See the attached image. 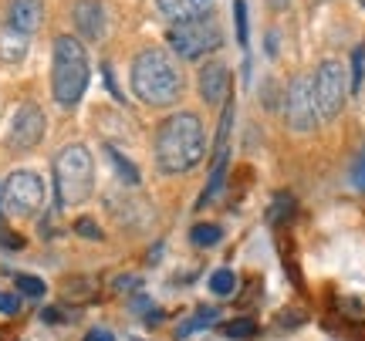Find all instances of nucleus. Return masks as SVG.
Here are the masks:
<instances>
[{"mask_svg":"<svg viewBox=\"0 0 365 341\" xmlns=\"http://www.w3.org/2000/svg\"><path fill=\"white\" fill-rule=\"evenodd\" d=\"M207 152V135H203V122L193 112H176L170 115L156 132V162L163 172L180 176L190 172L203 162Z\"/></svg>","mask_w":365,"mask_h":341,"instance_id":"f257e3e1","label":"nucleus"},{"mask_svg":"<svg viewBox=\"0 0 365 341\" xmlns=\"http://www.w3.org/2000/svg\"><path fill=\"white\" fill-rule=\"evenodd\" d=\"M132 88L139 95V102L145 105H173L182 95V75L180 65L173 61V54L149 48L132 61Z\"/></svg>","mask_w":365,"mask_h":341,"instance_id":"f03ea898","label":"nucleus"},{"mask_svg":"<svg viewBox=\"0 0 365 341\" xmlns=\"http://www.w3.org/2000/svg\"><path fill=\"white\" fill-rule=\"evenodd\" d=\"M88 88V54L78 38L61 34L54 41V68H51V92L58 105H78Z\"/></svg>","mask_w":365,"mask_h":341,"instance_id":"7ed1b4c3","label":"nucleus"},{"mask_svg":"<svg viewBox=\"0 0 365 341\" xmlns=\"http://www.w3.org/2000/svg\"><path fill=\"white\" fill-rule=\"evenodd\" d=\"M54 186L61 206H81L95 186V162L85 145H65L54 159Z\"/></svg>","mask_w":365,"mask_h":341,"instance_id":"20e7f679","label":"nucleus"},{"mask_svg":"<svg viewBox=\"0 0 365 341\" xmlns=\"http://www.w3.org/2000/svg\"><path fill=\"white\" fill-rule=\"evenodd\" d=\"M44 203V183L38 172L17 169L0 183V216H34Z\"/></svg>","mask_w":365,"mask_h":341,"instance_id":"39448f33","label":"nucleus"},{"mask_svg":"<svg viewBox=\"0 0 365 341\" xmlns=\"http://www.w3.org/2000/svg\"><path fill=\"white\" fill-rule=\"evenodd\" d=\"M166 41H170V48L180 54V58L193 61V58H203V54L217 51V48L223 44V34H220V27H217L213 17H200V21L173 24L170 34H166Z\"/></svg>","mask_w":365,"mask_h":341,"instance_id":"423d86ee","label":"nucleus"},{"mask_svg":"<svg viewBox=\"0 0 365 341\" xmlns=\"http://www.w3.org/2000/svg\"><path fill=\"white\" fill-rule=\"evenodd\" d=\"M314 105H318V118H331L341 115L345 108V98H349V78H345V68L339 61H322L318 71H314Z\"/></svg>","mask_w":365,"mask_h":341,"instance_id":"0eeeda50","label":"nucleus"},{"mask_svg":"<svg viewBox=\"0 0 365 341\" xmlns=\"http://www.w3.org/2000/svg\"><path fill=\"white\" fill-rule=\"evenodd\" d=\"M284 118L294 132H312L322 118H318V105H314V85L312 78H294L287 85L284 95Z\"/></svg>","mask_w":365,"mask_h":341,"instance_id":"6e6552de","label":"nucleus"},{"mask_svg":"<svg viewBox=\"0 0 365 341\" xmlns=\"http://www.w3.org/2000/svg\"><path fill=\"white\" fill-rule=\"evenodd\" d=\"M44 129H48V122H44V112L38 105H21L17 108V115L11 122V135H7V145L17 149V152H27V149H34V145L44 139Z\"/></svg>","mask_w":365,"mask_h":341,"instance_id":"1a4fd4ad","label":"nucleus"},{"mask_svg":"<svg viewBox=\"0 0 365 341\" xmlns=\"http://www.w3.org/2000/svg\"><path fill=\"white\" fill-rule=\"evenodd\" d=\"M230 92V71L220 61H207L200 68V95L207 105H220L223 98Z\"/></svg>","mask_w":365,"mask_h":341,"instance_id":"9d476101","label":"nucleus"},{"mask_svg":"<svg viewBox=\"0 0 365 341\" xmlns=\"http://www.w3.org/2000/svg\"><path fill=\"white\" fill-rule=\"evenodd\" d=\"M7 21H11V27L17 34L31 38L41 27V21H44V0H11Z\"/></svg>","mask_w":365,"mask_h":341,"instance_id":"9b49d317","label":"nucleus"},{"mask_svg":"<svg viewBox=\"0 0 365 341\" xmlns=\"http://www.w3.org/2000/svg\"><path fill=\"white\" fill-rule=\"evenodd\" d=\"M71 17H75V27H78L81 38H88V41L105 38V7L98 0H78Z\"/></svg>","mask_w":365,"mask_h":341,"instance_id":"f8f14e48","label":"nucleus"},{"mask_svg":"<svg viewBox=\"0 0 365 341\" xmlns=\"http://www.w3.org/2000/svg\"><path fill=\"white\" fill-rule=\"evenodd\" d=\"M156 7L173 24H182V21H200V17H210L213 11V0H156Z\"/></svg>","mask_w":365,"mask_h":341,"instance_id":"ddd939ff","label":"nucleus"},{"mask_svg":"<svg viewBox=\"0 0 365 341\" xmlns=\"http://www.w3.org/2000/svg\"><path fill=\"white\" fill-rule=\"evenodd\" d=\"M27 54V38L24 34H17L11 24L0 27V58L4 61H21Z\"/></svg>","mask_w":365,"mask_h":341,"instance_id":"4468645a","label":"nucleus"},{"mask_svg":"<svg viewBox=\"0 0 365 341\" xmlns=\"http://www.w3.org/2000/svg\"><path fill=\"white\" fill-rule=\"evenodd\" d=\"M190 240H193V247H217L223 240V230L217 224H200L190 230Z\"/></svg>","mask_w":365,"mask_h":341,"instance_id":"2eb2a0df","label":"nucleus"},{"mask_svg":"<svg viewBox=\"0 0 365 341\" xmlns=\"http://www.w3.org/2000/svg\"><path fill=\"white\" fill-rule=\"evenodd\" d=\"M213 318H217V311H213V308H203V311H196V315L190 318V321H182L180 328H176V335H180V338H186V335H193V331L207 328Z\"/></svg>","mask_w":365,"mask_h":341,"instance_id":"dca6fc26","label":"nucleus"},{"mask_svg":"<svg viewBox=\"0 0 365 341\" xmlns=\"http://www.w3.org/2000/svg\"><path fill=\"white\" fill-rule=\"evenodd\" d=\"M223 331H227V338H234V341H250L257 335V325H254L250 318H234Z\"/></svg>","mask_w":365,"mask_h":341,"instance_id":"f3484780","label":"nucleus"},{"mask_svg":"<svg viewBox=\"0 0 365 341\" xmlns=\"http://www.w3.org/2000/svg\"><path fill=\"white\" fill-rule=\"evenodd\" d=\"M108 156H112V166H115V169H118V176H122L125 183H129V186H135V183H139V172H135V166H132V162H129V159H125V156H122L118 149H112V145H108Z\"/></svg>","mask_w":365,"mask_h":341,"instance_id":"a211bd4d","label":"nucleus"},{"mask_svg":"<svg viewBox=\"0 0 365 341\" xmlns=\"http://www.w3.org/2000/svg\"><path fill=\"white\" fill-rule=\"evenodd\" d=\"M234 288H237L234 271H217V274L210 277V290H213V294H220V298L234 294Z\"/></svg>","mask_w":365,"mask_h":341,"instance_id":"6ab92c4d","label":"nucleus"},{"mask_svg":"<svg viewBox=\"0 0 365 341\" xmlns=\"http://www.w3.org/2000/svg\"><path fill=\"white\" fill-rule=\"evenodd\" d=\"M14 284H17V290H21V294H27V298H44V280H41V277H31V274H17V280H14Z\"/></svg>","mask_w":365,"mask_h":341,"instance_id":"aec40b11","label":"nucleus"},{"mask_svg":"<svg viewBox=\"0 0 365 341\" xmlns=\"http://www.w3.org/2000/svg\"><path fill=\"white\" fill-rule=\"evenodd\" d=\"M362 81H365V48L359 44V48L352 51V81H349V85H352V92L362 88Z\"/></svg>","mask_w":365,"mask_h":341,"instance_id":"412c9836","label":"nucleus"},{"mask_svg":"<svg viewBox=\"0 0 365 341\" xmlns=\"http://www.w3.org/2000/svg\"><path fill=\"white\" fill-rule=\"evenodd\" d=\"M234 17H237V41H240V48H247V4L244 0H234Z\"/></svg>","mask_w":365,"mask_h":341,"instance_id":"4be33fe9","label":"nucleus"},{"mask_svg":"<svg viewBox=\"0 0 365 341\" xmlns=\"http://www.w3.org/2000/svg\"><path fill=\"white\" fill-rule=\"evenodd\" d=\"M291 210H294V199L281 193V196L274 199V206H271V224H281V220H287V213H291Z\"/></svg>","mask_w":365,"mask_h":341,"instance_id":"5701e85b","label":"nucleus"},{"mask_svg":"<svg viewBox=\"0 0 365 341\" xmlns=\"http://www.w3.org/2000/svg\"><path fill=\"white\" fill-rule=\"evenodd\" d=\"M0 247L4 250H24V236L14 234V230H7V226L0 224Z\"/></svg>","mask_w":365,"mask_h":341,"instance_id":"b1692460","label":"nucleus"},{"mask_svg":"<svg viewBox=\"0 0 365 341\" xmlns=\"http://www.w3.org/2000/svg\"><path fill=\"white\" fill-rule=\"evenodd\" d=\"M21 311V298L11 290H0V315H17Z\"/></svg>","mask_w":365,"mask_h":341,"instance_id":"393cba45","label":"nucleus"},{"mask_svg":"<svg viewBox=\"0 0 365 341\" xmlns=\"http://www.w3.org/2000/svg\"><path fill=\"white\" fill-rule=\"evenodd\" d=\"M339 308H341V315H349V318H365V304L359 298H341Z\"/></svg>","mask_w":365,"mask_h":341,"instance_id":"a878e982","label":"nucleus"},{"mask_svg":"<svg viewBox=\"0 0 365 341\" xmlns=\"http://www.w3.org/2000/svg\"><path fill=\"white\" fill-rule=\"evenodd\" d=\"M301 321H304V311H281V315H277V325H281V328H298Z\"/></svg>","mask_w":365,"mask_h":341,"instance_id":"bb28decb","label":"nucleus"},{"mask_svg":"<svg viewBox=\"0 0 365 341\" xmlns=\"http://www.w3.org/2000/svg\"><path fill=\"white\" fill-rule=\"evenodd\" d=\"M75 230H78L81 236H91V240H102V230H98V224H91V220H78V224H75Z\"/></svg>","mask_w":365,"mask_h":341,"instance_id":"cd10ccee","label":"nucleus"},{"mask_svg":"<svg viewBox=\"0 0 365 341\" xmlns=\"http://www.w3.org/2000/svg\"><path fill=\"white\" fill-rule=\"evenodd\" d=\"M352 183H355V186H359V189H362V193H365V152H362V159L355 162V169H352Z\"/></svg>","mask_w":365,"mask_h":341,"instance_id":"c85d7f7f","label":"nucleus"},{"mask_svg":"<svg viewBox=\"0 0 365 341\" xmlns=\"http://www.w3.org/2000/svg\"><path fill=\"white\" fill-rule=\"evenodd\" d=\"M85 341H115V335L105 331V328H91L88 335H85Z\"/></svg>","mask_w":365,"mask_h":341,"instance_id":"c756f323","label":"nucleus"},{"mask_svg":"<svg viewBox=\"0 0 365 341\" xmlns=\"http://www.w3.org/2000/svg\"><path fill=\"white\" fill-rule=\"evenodd\" d=\"M41 318H44L48 325H54V321H65V311H58V308H44V311H41Z\"/></svg>","mask_w":365,"mask_h":341,"instance_id":"7c9ffc66","label":"nucleus"},{"mask_svg":"<svg viewBox=\"0 0 365 341\" xmlns=\"http://www.w3.org/2000/svg\"><path fill=\"white\" fill-rule=\"evenodd\" d=\"M115 288H118V290H129V288H139V280H135V277H118V280H115Z\"/></svg>","mask_w":365,"mask_h":341,"instance_id":"2f4dec72","label":"nucleus"},{"mask_svg":"<svg viewBox=\"0 0 365 341\" xmlns=\"http://www.w3.org/2000/svg\"><path fill=\"white\" fill-rule=\"evenodd\" d=\"M267 4H271L274 11H284V7H287V4H291V0H267Z\"/></svg>","mask_w":365,"mask_h":341,"instance_id":"473e14b6","label":"nucleus"},{"mask_svg":"<svg viewBox=\"0 0 365 341\" xmlns=\"http://www.w3.org/2000/svg\"><path fill=\"white\" fill-rule=\"evenodd\" d=\"M362 7H365V0H362Z\"/></svg>","mask_w":365,"mask_h":341,"instance_id":"72a5a7b5","label":"nucleus"}]
</instances>
